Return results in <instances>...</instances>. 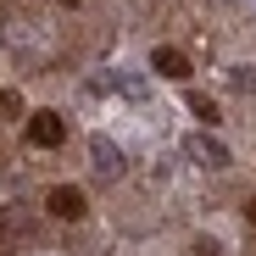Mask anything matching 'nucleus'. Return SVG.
<instances>
[{
	"mask_svg": "<svg viewBox=\"0 0 256 256\" xmlns=\"http://www.w3.org/2000/svg\"><path fill=\"white\" fill-rule=\"evenodd\" d=\"M150 67H156L162 78H173V84H178V78H190V56H184V50H173V45H162V50L150 56Z\"/></svg>",
	"mask_w": 256,
	"mask_h": 256,
	"instance_id": "obj_2",
	"label": "nucleus"
},
{
	"mask_svg": "<svg viewBox=\"0 0 256 256\" xmlns=\"http://www.w3.org/2000/svg\"><path fill=\"white\" fill-rule=\"evenodd\" d=\"M90 150H95V167H100V173H122V150H117L112 140H95Z\"/></svg>",
	"mask_w": 256,
	"mask_h": 256,
	"instance_id": "obj_5",
	"label": "nucleus"
},
{
	"mask_svg": "<svg viewBox=\"0 0 256 256\" xmlns=\"http://www.w3.org/2000/svg\"><path fill=\"white\" fill-rule=\"evenodd\" d=\"M245 218H250V223H256V200H250V206H245Z\"/></svg>",
	"mask_w": 256,
	"mask_h": 256,
	"instance_id": "obj_8",
	"label": "nucleus"
},
{
	"mask_svg": "<svg viewBox=\"0 0 256 256\" xmlns=\"http://www.w3.org/2000/svg\"><path fill=\"white\" fill-rule=\"evenodd\" d=\"M0 117H22V95L17 90H0Z\"/></svg>",
	"mask_w": 256,
	"mask_h": 256,
	"instance_id": "obj_6",
	"label": "nucleus"
},
{
	"mask_svg": "<svg viewBox=\"0 0 256 256\" xmlns=\"http://www.w3.org/2000/svg\"><path fill=\"white\" fill-rule=\"evenodd\" d=\"M190 112H195V117H206V122H218V106H212L206 95H190Z\"/></svg>",
	"mask_w": 256,
	"mask_h": 256,
	"instance_id": "obj_7",
	"label": "nucleus"
},
{
	"mask_svg": "<svg viewBox=\"0 0 256 256\" xmlns=\"http://www.w3.org/2000/svg\"><path fill=\"white\" fill-rule=\"evenodd\" d=\"M67 6H78V0H67Z\"/></svg>",
	"mask_w": 256,
	"mask_h": 256,
	"instance_id": "obj_9",
	"label": "nucleus"
},
{
	"mask_svg": "<svg viewBox=\"0 0 256 256\" xmlns=\"http://www.w3.org/2000/svg\"><path fill=\"white\" fill-rule=\"evenodd\" d=\"M190 150H195L206 167H228V150H223L218 140H206V134H195V140H190Z\"/></svg>",
	"mask_w": 256,
	"mask_h": 256,
	"instance_id": "obj_4",
	"label": "nucleus"
},
{
	"mask_svg": "<svg viewBox=\"0 0 256 256\" xmlns=\"http://www.w3.org/2000/svg\"><path fill=\"white\" fill-rule=\"evenodd\" d=\"M28 140L45 145V150H56V145L67 140V122H62L56 112H34V117H28Z\"/></svg>",
	"mask_w": 256,
	"mask_h": 256,
	"instance_id": "obj_1",
	"label": "nucleus"
},
{
	"mask_svg": "<svg viewBox=\"0 0 256 256\" xmlns=\"http://www.w3.org/2000/svg\"><path fill=\"white\" fill-rule=\"evenodd\" d=\"M56 218H84V195L72 190V184H62V190H50V200H45Z\"/></svg>",
	"mask_w": 256,
	"mask_h": 256,
	"instance_id": "obj_3",
	"label": "nucleus"
}]
</instances>
